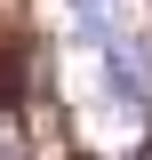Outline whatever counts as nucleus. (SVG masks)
Listing matches in <instances>:
<instances>
[{"instance_id": "nucleus-3", "label": "nucleus", "mask_w": 152, "mask_h": 160, "mask_svg": "<svg viewBox=\"0 0 152 160\" xmlns=\"http://www.w3.org/2000/svg\"><path fill=\"white\" fill-rule=\"evenodd\" d=\"M72 160H88V152H72Z\"/></svg>"}, {"instance_id": "nucleus-2", "label": "nucleus", "mask_w": 152, "mask_h": 160, "mask_svg": "<svg viewBox=\"0 0 152 160\" xmlns=\"http://www.w3.org/2000/svg\"><path fill=\"white\" fill-rule=\"evenodd\" d=\"M0 160H24V152H0Z\"/></svg>"}, {"instance_id": "nucleus-1", "label": "nucleus", "mask_w": 152, "mask_h": 160, "mask_svg": "<svg viewBox=\"0 0 152 160\" xmlns=\"http://www.w3.org/2000/svg\"><path fill=\"white\" fill-rule=\"evenodd\" d=\"M64 8H72V32L80 40H96V48L112 40V0H64Z\"/></svg>"}]
</instances>
